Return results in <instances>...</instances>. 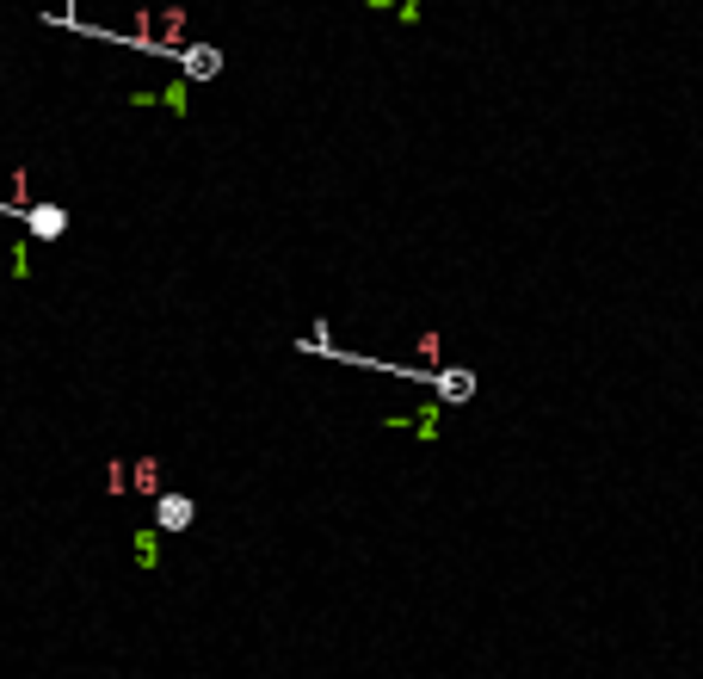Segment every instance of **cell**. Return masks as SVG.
<instances>
[{"label":"cell","instance_id":"4","mask_svg":"<svg viewBox=\"0 0 703 679\" xmlns=\"http://www.w3.org/2000/svg\"><path fill=\"white\" fill-rule=\"evenodd\" d=\"M432 389H438L444 402H469L475 396V377L469 371H432Z\"/></svg>","mask_w":703,"mask_h":679},{"label":"cell","instance_id":"3","mask_svg":"<svg viewBox=\"0 0 703 679\" xmlns=\"http://www.w3.org/2000/svg\"><path fill=\"white\" fill-rule=\"evenodd\" d=\"M179 68H185V81H216L222 75V56L210 44H192V50H179Z\"/></svg>","mask_w":703,"mask_h":679},{"label":"cell","instance_id":"2","mask_svg":"<svg viewBox=\"0 0 703 679\" xmlns=\"http://www.w3.org/2000/svg\"><path fill=\"white\" fill-rule=\"evenodd\" d=\"M25 229H31L37 241H56V235L68 229V210H62V204H31V210H25Z\"/></svg>","mask_w":703,"mask_h":679},{"label":"cell","instance_id":"1","mask_svg":"<svg viewBox=\"0 0 703 679\" xmlns=\"http://www.w3.org/2000/svg\"><path fill=\"white\" fill-rule=\"evenodd\" d=\"M198 519V500L192 494H161V507H155V531H185Z\"/></svg>","mask_w":703,"mask_h":679}]
</instances>
